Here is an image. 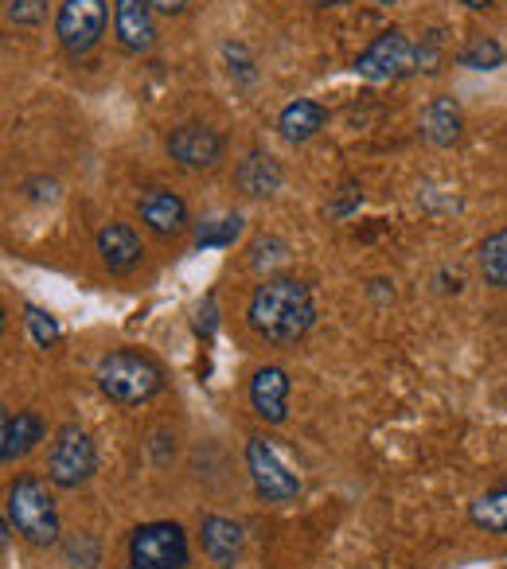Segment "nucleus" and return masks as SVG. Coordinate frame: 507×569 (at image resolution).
I'll use <instances>...</instances> for the list:
<instances>
[{"mask_svg": "<svg viewBox=\"0 0 507 569\" xmlns=\"http://www.w3.org/2000/svg\"><path fill=\"white\" fill-rule=\"evenodd\" d=\"M246 320H250L254 336H262L274 348H289L312 332L317 301H312L309 284L297 277H266L246 305Z\"/></svg>", "mask_w": 507, "mask_h": 569, "instance_id": "f257e3e1", "label": "nucleus"}, {"mask_svg": "<svg viewBox=\"0 0 507 569\" xmlns=\"http://www.w3.org/2000/svg\"><path fill=\"white\" fill-rule=\"evenodd\" d=\"M98 390L118 406H145L165 390V371L157 359L141 356V351H110L98 359Z\"/></svg>", "mask_w": 507, "mask_h": 569, "instance_id": "f03ea898", "label": "nucleus"}, {"mask_svg": "<svg viewBox=\"0 0 507 569\" xmlns=\"http://www.w3.org/2000/svg\"><path fill=\"white\" fill-rule=\"evenodd\" d=\"M4 519H9V527L17 530L28 546H40V550L56 546L59 535H63V530H59L56 499H51L48 483H43L40 476H20V480L12 483L9 496H4Z\"/></svg>", "mask_w": 507, "mask_h": 569, "instance_id": "7ed1b4c3", "label": "nucleus"}, {"mask_svg": "<svg viewBox=\"0 0 507 569\" xmlns=\"http://www.w3.org/2000/svg\"><path fill=\"white\" fill-rule=\"evenodd\" d=\"M98 472L95 441L82 426H63L48 452V480L63 491H74Z\"/></svg>", "mask_w": 507, "mask_h": 569, "instance_id": "20e7f679", "label": "nucleus"}, {"mask_svg": "<svg viewBox=\"0 0 507 569\" xmlns=\"http://www.w3.org/2000/svg\"><path fill=\"white\" fill-rule=\"evenodd\" d=\"M106 24H110V4L106 0H63L56 17L59 48L71 59L90 56L102 43Z\"/></svg>", "mask_w": 507, "mask_h": 569, "instance_id": "39448f33", "label": "nucleus"}, {"mask_svg": "<svg viewBox=\"0 0 507 569\" xmlns=\"http://www.w3.org/2000/svg\"><path fill=\"white\" fill-rule=\"evenodd\" d=\"M246 468H250L254 491L266 503H294L301 496V476L281 460V452L266 437H250L246 441Z\"/></svg>", "mask_w": 507, "mask_h": 569, "instance_id": "423d86ee", "label": "nucleus"}, {"mask_svg": "<svg viewBox=\"0 0 507 569\" xmlns=\"http://www.w3.org/2000/svg\"><path fill=\"white\" fill-rule=\"evenodd\" d=\"M414 71H418V48H414V43L406 40V32H398V28L379 32L367 43L364 56L356 59V74L367 82H398Z\"/></svg>", "mask_w": 507, "mask_h": 569, "instance_id": "0eeeda50", "label": "nucleus"}, {"mask_svg": "<svg viewBox=\"0 0 507 569\" xmlns=\"http://www.w3.org/2000/svg\"><path fill=\"white\" fill-rule=\"evenodd\" d=\"M129 561L157 569H183L188 566V535L180 522H145L129 535Z\"/></svg>", "mask_w": 507, "mask_h": 569, "instance_id": "6e6552de", "label": "nucleus"}, {"mask_svg": "<svg viewBox=\"0 0 507 569\" xmlns=\"http://www.w3.org/2000/svg\"><path fill=\"white\" fill-rule=\"evenodd\" d=\"M165 149L183 172H211V168L222 164L227 141H222L219 129L203 126V121H183V126H176L168 133Z\"/></svg>", "mask_w": 507, "mask_h": 569, "instance_id": "1a4fd4ad", "label": "nucleus"}, {"mask_svg": "<svg viewBox=\"0 0 507 569\" xmlns=\"http://www.w3.org/2000/svg\"><path fill=\"white\" fill-rule=\"evenodd\" d=\"M157 9L149 0H113V36L126 56H149L157 43Z\"/></svg>", "mask_w": 507, "mask_h": 569, "instance_id": "9d476101", "label": "nucleus"}, {"mask_svg": "<svg viewBox=\"0 0 507 569\" xmlns=\"http://www.w3.org/2000/svg\"><path fill=\"white\" fill-rule=\"evenodd\" d=\"M137 214L157 238H176L188 227V203L168 188H149L137 199Z\"/></svg>", "mask_w": 507, "mask_h": 569, "instance_id": "9b49d317", "label": "nucleus"}, {"mask_svg": "<svg viewBox=\"0 0 507 569\" xmlns=\"http://www.w3.org/2000/svg\"><path fill=\"white\" fill-rule=\"evenodd\" d=\"M250 406L266 426H281L289 418V375L281 367H258L250 379Z\"/></svg>", "mask_w": 507, "mask_h": 569, "instance_id": "f8f14e48", "label": "nucleus"}, {"mask_svg": "<svg viewBox=\"0 0 507 569\" xmlns=\"http://www.w3.org/2000/svg\"><path fill=\"white\" fill-rule=\"evenodd\" d=\"M242 527L227 515H203L199 519V546L219 569H235V561L242 558Z\"/></svg>", "mask_w": 507, "mask_h": 569, "instance_id": "ddd939ff", "label": "nucleus"}, {"mask_svg": "<svg viewBox=\"0 0 507 569\" xmlns=\"http://www.w3.org/2000/svg\"><path fill=\"white\" fill-rule=\"evenodd\" d=\"M43 433H48V426H43V418L36 410L4 413V421H0V460L4 465L24 460L43 441Z\"/></svg>", "mask_w": 507, "mask_h": 569, "instance_id": "4468645a", "label": "nucleus"}, {"mask_svg": "<svg viewBox=\"0 0 507 569\" xmlns=\"http://www.w3.org/2000/svg\"><path fill=\"white\" fill-rule=\"evenodd\" d=\"M98 253H102L110 273H133L145 258V246L129 222H106L98 230Z\"/></svg>", "mask_w": 507, "mask_h": 569, "instance_id": "2eb2a0df", "label": "nucleus"}, {"mask_svg": "<svg viewBox=\"0 0 507 569\" xmlns=\"http://www.w3.org/2000/svg\"><path fill=\"white\" fill-rule=\"evenodd\" d=\"M281 180H286V168H281V160L270 157V152L254 149V152H246V157L238 160L235 183H238V191H242V196L266 199V196H274V191L281 188Z\"/></svg>", "mask_w": 507, "mask_h": 569, "instance_id": "dca6fc26", "label": "nucleus"}, {"mask_svg": "<svg viewBox=\"0 0 507 569\" xmlns=\"http://www.w3.org/2000/svg\"><path fill=\"white\" fill-rule=\"evenodd\" d=\"M325 126H328V110L320 102H312V98H297V102H289L278 113V133L289 144H309Z\"/></svg>", "mask_w": 507, "mask_h": 569, "instance_id": "f3484780", "label": "nucleus"}, {"mask_svg": "<svg viewBox=\"0 0 507 569\" xmlns=\"http://www.w3.org/2000/svg\"><path fill=\"white\" fill-rule=\"evenodd\" d=\"M460 129H465V118H460V106L453 102L449 94L434 98V102L421 110V137H426L434 149H449V144H457Z\"/></svg>", "mask_w": 507, "mask_h": 569, "instance_id": "a211bd4d", "label": "nucleus"}, {"mask_svg": "<svg viewBox=\"0 0 507 569\" xmlns=\"http://www.w3.org/2000/svg\"><path fill=\"white\" fill-rule=\"evenodd\" d=\"M468 519L473 527H480L484 535H507V480L488 488L484 496H476L468 503Z\"/></svg>", "mask_w": 507, "mask_h": 569, "instance_id": "6ab92c4d", "label": "nucleus"}, {"mask_svg": "<svg viewBox=\"0 0 507 569\" xmlns=\"http://www.w3.org/2000/svg\"><path fill=\"white\" fill-rule=\"evenodd\" d=\"M476 266H480V277L491 289H507V227L491 230L484 238L480 253H476Z\"/></svg>", "mask_w": 507, "mask_h": 569, "instance_id": "aec40b11", "label": "nucleus"}, {"mask_svg": "<svg viewBox=\"0 0 507 569\" xmlns=\"http://www.w3.org/2000/svg\"><path fill=\"white\" fill-rule=\"evenodd\" d=\"M238 234H242V214H215L196 230V246L199 250H227L238 242Z\"/></svg>", "mask_w": 507, "mask_h": 569, "instance_id": "412c9836", "label": "nucleus"}, {"mask_svg": "<svg viewBox=\"0 0 507 569\" xmlns=\"http://www.w3.org/2000/svg\"><path fill=\"white\" fill-rule=\"evenodd\" d=\"M504 59H507L504 48H499L491 36H473V40L457 51V63L468 67V71H496V67H504Z\"/></svg>", "mask_w": 507, "mask_h": 569, "instance_id": "4be33fe9", "label": "nucleus"}, {"mask_svg": "<svg viewBox=\"0 0 507 569\" xmlns=\"http://www.w3.org/2000/svg\"><path fill=\"white\" fill-rule=\"evenodd\" d=\"M98 561H102V546H98L95 535H71L63 542V566L67 569H95Z\"/></svg>", "mask_w": 507, "mask_h": 569, "instance_id": "5701e85b", "label": "nucleus"}, {"mask_svg": "<svg viewBox=\"0 0 507 569\" xmlns=\"http://www.w3.org/2000/svg\"><path fill=\"white\" fill-rule=\"evenodd\" d=\"M222 59H227V74L235 87H254L258 82V63H254L246 43H222Z\"/></svg>", "mask_w": 507, "mask_h": 569, "instance_id": "b1692460", "label": "nucleus"}, {"mask_svg": "<svg viewBox=\"0 0 507 569\" xmlns=\"http://www.w3.org/2000/svg\"><path fill=\"white\" fill-rule=\"evenodd\" d=\"M24 325H28V332H32L36 348H56V343L63 340V328H59V320L51 317V312L36 309V305H28V309H24Z\"/></svg>", "mask_w": 507, "mask_h": 569, "instance_id": "393cba45", "label": "nucleus"}, {"mask_svg": "<svg viewBox=\"0 0 507 569\" xmlns=\"http://www.w3.org/2000/svg\"><path fill=\"white\" fill-rule=\"evenodd\" d=\"M286 258H289L286 238L266 234V238H258V242L250 246V266L254 269H270V266H278V261H286Z\"/></svg>", "mask_w": 507, "mask_h": 569, "instance_id": "a878e982", "label": "nucleus"}, {"mask_svg": "<svg viewBox=\"0 0 507 569\" xmlns=\"http://www.w3.org/2000/svg\"><path fill=\"white\" fill-rule=\"evenodd\" d=\"M48 20V0H9V24L40 28Z\"/></svg>", "mask_w": 507, "mask_h": 569, "instance_id": "bb28decb", "label": "nucleus"}, {"mask_svg": "<svg viewBox=\"0 0 507 569\" xmlns=\"http://www.w3.org/2000/svg\"><path fill=\"white\" fill-rule=\"evenodd\" d=\"M359 203H364V196H359L356 183H344V188H340V199H336V203L328 207V214H332V219H344V214H351Z\"/></svg>", "mask_w": 507, "mask_h": 569, "instance_id": "cd10ccee", "label": "nucleus"}, {"mask_svg": "<svg viewBox=\"0 0 507 569\" xmlns=\"http://www.w3.org/2000/svg\"><path fill=\"white\" fill-rule=\"evenodd\" d=\"M215 325H219V309H215V293H207V297H203V305H199L196 332L203 336V340H211V336H215Z\"/></svg>", "mask_w": 507, "mask_h": 569, "instance_id": "c85d7f7f", "label": "nucleus"}, {"mask_svg": "<svg viewBox=\"0 0 507 569\" xmlns=\"http://www.w3.org/2000/svg\"><path fill=\"white\" fill-rule=\"evenodd\" d=\"M418 71H426V74L441 71V56H437V36H429V40L418 48Z\"/></svg>", "mask_w": 507, "mask_h": 569, "instance_id": "c756f323", "label": "nucleus"}, {"mask_svg": "<svg viewBox=\"0 0 507 569\" xmlns=\"http://www.w3.org/2000/svg\"><path fill=\"white\" fill-rule=\"evenodd\" d=\"M24 191H28V199H36V203H51V199L59 196V191H56V180H28V183H24Z\"/></svg>", "mask_w": 507, "mask_h": 569, "instance_id": "7c9ffc66", "label": "nucleus"}, {"mask_svg": "<svg viewBox=\"0 0 507 569\" xmlns=\"http://www.w3.org/2000/svg\"><path fill=\"white\" fill-rule=\"evenodd\" d=\"M149 4L160 12V17H180V12L188 9L191 0H149Z\"/></svg>", "mask_w": 507, "mask_h": 569, "instance_id": "2f4dec72", "label": "nucleus"}, {"mask_svg": "<svg viewBox=\"0 0 507 569\" xmlns=\"http://www.w3.org/2000/svg\"><path fill=\"white\" fill-rule=\"evenodd\" d=\"M460 4H465V9H473V12H484V9H491L496 0H460Z\"/></svg>", "mask_w": 507, "mask_h": 569, "instance_id": "473e14b6", "label": "nucleus"}, {"mask_svg": "<svg viewBox=\"0 0 507 569\" xmlns=\"http://www.w3.org/2000/svg\"><path fill=\"white\" fill-rule=\"evenodd\" d=\"M309 4H317V9H332V4H348V0H309Z\"/></svg>", "mask_w": 507, "mask_h": 569, "instance_id": "72a5a7b5", "label": "nucleus"}, {"mask_svg": "<svg viewBox=\"0 0 507 569\" xmlns=\"http://www.w3.org/2000/svg\"><path fill=\"white\" fill-rule=\"evenodd\" d=\"M129 569H157V566H137V561H133V566H129Z\"/></svg>", "mask_w": 507, "mask_h": 569, "instance_id": "f704fd0d", "label": "nucleus"}, {"mask_svg": "<svg viewBox=\"0 0 507 569\" xmlns=\"http://www.w3.org/2000/svg\"><path fill=\"white\" fill-rule=\"evenodd\" d=\"M375 4H395V0H375Z\"/></svg>", "mask_w": 507, "mask_h": 569, "instance_id": "c9c22d12", "label": "nucleus"}]
</instances>
